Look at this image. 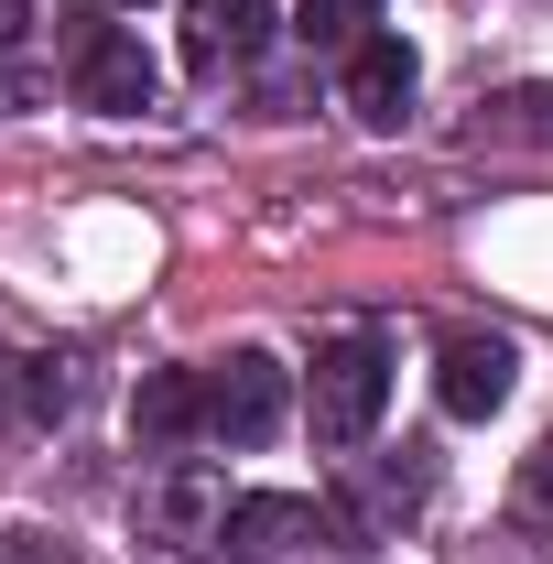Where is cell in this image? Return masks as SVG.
Here are the masks:
<instances>
[{
  "instance_id": "30bf717a",
  "label": "cell",
  "mask_w": 553,
  "mask_h": 564,
  "mask_svg": "<svg viewBox=\"0 0 553 564\" xmlns=\"http://www.w3.org/2000/svg\"><path fill=\"white\" fill-rule=\"evenodd\" d=\"M131 423L152 434V445H185V434H207V369H152L141 380Z\"/></svg>"
},
{
  "instance_id": "7a4b0ae2",
  "label": "cell",
  "mask_w": 553,
  "mask_h": 564,
  "mask_svg": "<svg viewBox=\"0 0 553 564\" xmlns=\"http://www.w3.org/2000/svg\"><path fill=\"white\" fill-rule=\"evenodd\" d=\"M282 358H261V348H239V358H217L207 369V434L217 445H272L282 434Z\"/></svg>"
},
{
  "instance_id": "9a60e30c",
  "label": "cell",
  "mask_w": 553,
  "mask_h": 564,
  "mask_svg": "<svg viewBox=\"0 0 553 564\" xmlns=\"http://www.w3.org/2000/svg\"><path fill=\"white\" fill-rule=\"evenodd\" d=\"M109 11H152V0H109Z\"/></svg>"
},
{
  "instance_id": "6da1fadb",
  "label": "cell",
  "mask_w": 553,
  "mask_h": 564,
  "mask_svg": "<svg viewBox=\"0 0 553 564\" xmlns=\"http://www.w3.org/2000/svg\"><path fill=\"white\" fill-rule=\"evenodd\" d=\"M391 402V348L380 337H337V348L315 358V391H304V423H315V445H369V423Z\"/></svg>"
},
{
  "instance_id": "5bb4252c",
  "label": "cell",
  "mask_w": 553,
  "mask_h": 564,
  "mask_svg": "<svg viewBox=\"0 0 553 564\" xmlns=\"http://www.w3.org/2000/svg\"><path fill=\"white\" fill-rule=\"evenodd\" d=\"M33 22H44V11H33V0H0V55H11V44H22V33H33Z\"/></svg>"
},
{
  "instance_id": "ba28073f",
  "label": "cell",
  "mask_w": 553,
  "mask_h": 564,
  "mask_svg": "<svg viewBox=\"0 0 553 564\" xmlns=\"http://www.w3.org/2000/svg\"><path fill=\"white\" fill-rule=\"evenodd\" d=\"M228 510H239V499L217 489L207 467H174V478L152 489V521H163V543H228Z\"/></svg>"
},
{
  "instance_id": "8992f818",
  "label": "cell",
  "mask_w": 553,
  "mask_h": 564,
  "mask_svg": "<svg viewBox=\"0 0 553 564\" xmlns=\"http://www.w3.org/2000/svg\"><path fill=\"white\" fill-rule=\"evenodd\" d=\"M413 87H423V66H413V44H402V33H369V44L347 55V109H358L369 131H402Z\"/></svg>"
},
{
  "instance_id": "4fadbf2b",
  "label": "cell",
  "mask_w": 553,
  "mask_h": 564,
  "mask_svg": "<svg viewBox=\"0 0 553 564\" xmlns=\"http://www.w3.org/2000/svg\"><path fill=\"white\" fill-rule=\"evenodd\" d=\"M0 564H87V554L55 543V532H0Z\"/></svg>"
},
{
  "instance_id": "3957f363",
  "label": "cell",
  "mask_w": 553,
  "mask_h": 564,
  "mask_svg": "<svg viewBox=\"0 0 553 564\" xmlns=\"http://www.w3.org/2000/svg\"><path fill=\"white\" fill-rule=\"evenodd\" d=\"M152 87H163V76H152V55H141L131 33H109V22H98V33H76V98H87V109L141 120V109H152Z\"/></svg>"
},
{
  "instance_id": "52a82bcc",
  "label": "cell",
  "mask_w": 553,
  "mask_h": 564,
  "mask_svg": "<svg viewBox=\"0 0 553 564\" xmlns=\"http://www.w3.org/2000/svg\"><path fill=\"white\" fill-rule=\"evenodd\" d=\"M467 141H478V152H553V76H543V87H499V98H478Z\"/></svg>"
},
{
  "instance_id": "9c48e42d",
  "label": "cell",
  "mask_w": 553,
  "mask_h": 564,
  "mask_svg": "<svg viewBox=\"0 0 553 564\" xmlns=\"http://www.w3.org/2000/svg\"><path fill=\"white\" fill-rule=\"evenodd\" d=\"M315 532H326L315 499H239V510H228V554H250V564L293 554V543H315Z\"/></svg>"
},
{
  "instance_id": "277c9868",
  "label": "cell",
  "mask_w": 553,
  "mask_h": 564,
  "mask_svg": "<svg viewBox=\"0 0 553 564\" xmlns=\"http://www.w3.org/2000/svg\"><path fill=\"white\" fill-rule=\"evenodd\" d=\"M272 44V0H185V66L196 76H239Z\"/></svg>"
},
{
  "instance_id": "2e32d148",
  "label": "cell",
  "mask_w": 553,
  "mask_h": 564,
  "mask_svg": "<svg viewBox=\"0 0 553 564\" xmlns=\"http://www.w3.org/2000/svg\"><path fill=\"white\" fill-rule=\"evenodd\" d=\"M0 380H11V358H0Z\"/></svg>"
},
{
  "instance_id": "7c38bea8",
  "label": "cell",
  "mask_w": 553,
  "mask_h": 564,
  "mask_svg": "<svg viewBox=\"0 0 553 564\" xmlns=\"http://www.w3.org/2000/svg\"><path fill=\"white\" fill-rule=\"evenodd\" d=\"M22 402H33V413L55 423V413L76 402V369H66V358H33V369H22Z\"/></svg>"
},
{
  "instance_id": "8fae6325",
  "label": "cell",
  "mask_w": 553,
  "mask_h": 564,
  "mask_svg": "<svg viewBox=\"0 0 553 564\" xmlns=\"http://www.w3.org/2000/svg\"><path fill=\"white\" fill-rule=\"evenodd\" d=\"M369 11H380V0H293V33L326 44V55H358V44H369Z\"/></svg>"
},
{
  "instance_id": "5b68a950",
  "label": "cell",
  "mask_w": 553,
  "mask_h": 564,
  "mask_svg": "<svg viewBox=\"0 0 553 564\" xmlns=\"http://www.w3.org/2000/svg\"><path fill=\"white\" fill-rule=\"evenodd\" d=\"M510 380H521L510 337H456V348L434 358V402H445L456 423H488L499 402H510Z\"/></svg>"
}]
</instances>
